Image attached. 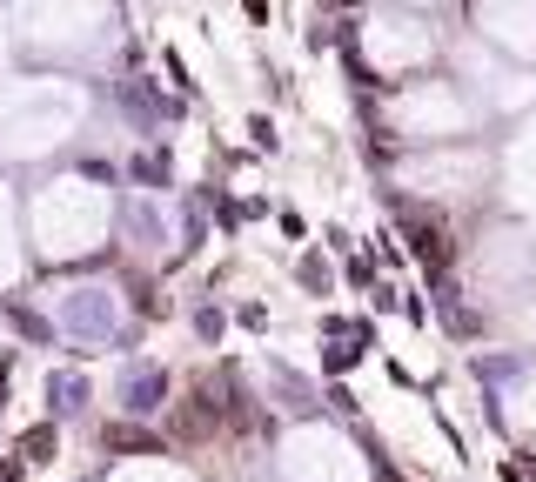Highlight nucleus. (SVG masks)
Instances as JSON below:
<instances>
[{
    "instance_id": "1",
    "label": "nucleus",
    "mask_w": 536,
    "mask_h": 482,
    "mask_svg": "<svg viewBox=\"0 0 536 482\" xmlns=\"http://www.w3.org/2000/svg\"><path fill=\"white\" fill-rule=\"evenodd\" d=\"M14 47L41 67H74V61H114L121 54V7L114 0H14L7 7Z\"/></svg>"
},
{
    "instance_id": "2",
    "label": "nucleus",
    "mask_w": 536,
    "mask_h": 482,
    "mask_svg": "<svg viewBox=\"0 0 536 482\" xmlns=\"http://www.w3.org/2000/svg\"><path fill=\"white\" fill-rule=\"evenodd\" d=\"M168 255H175V215H168V201L121 188V201H114V262L161 268Z\"/></svg>"
},
{
    "instance_id": "3",
    "label": "nucleus",
    "mask_w": 536,
    "mask_h": 482,
    "mask_svg": "<svg viewBox=\"0 0 536 482\" xmlns=\"http://www.w3.org/2000/svg\"><path fill=\"white\" fill-rule=\"evenodd\" d=\"M175 395H181V375L175 362H161V355L148 349H128L121 355V369H114V416H128V422H155L161 409H175Z\"/></svg>"
},
{
    "instance_id": "4",
    "label": "nucleus",
    "mask_w": 536,
    "mask_h": 482,
    "mask_svg": "<svg viewBox=\"0 0 536 482\" xmlns=\"http://www.w3.org/2000/svg\"><path fill=\"white\" fill-rule=\"evenodd\" d=\"M121 188L134 195H181V154L175 141H128L121 148Z\"/></svg>"
},
{
    "instance_id": "5",
    "label": "nucleus",
    "mask_w": 536,
    "mask_h": 482,
    "mask_svg": "<svg viewBox=\"0 0 536 482\" xmlns=\"http://www.w3.org/2000/svg\"><path fill=\"white\" fill-rule=\"evenodd\" d=\"M41 402H47V416L61 422V429L88 422V416H94V375L81 369V362H61V369H47V375H41Z\"/></svg>"
},
{
    "instance_id": "6",
    "label": "nucleus",
    "mask_w": 536,
    "mask_h": 482,
    "mask_svg": "<svg viewBox=\"0 0 536 482\" xmlns=\"http://www.w3.org/2000/svg\"><path fill=\"white\" fill-rule=\"evenodd\" d=\"M289 282L302 288L309 302H322V308H329L335 295H342V262H335V255L322 248V241H309V248H295V255H289Z\"/></svg>"
},
{
    "instance_id": "7",
    "label": "nucleus",
    "mask_w": 536,
    "mask_h": 482,
    "mask_svg": "<svg viewBox=\"0 0 536 482\" xmlns=\"http://www.w3.org/2000/svg\"><path fill=\"white\" fill-rule=\"evenodd\" d=\"M228 329H235V308H228V295L195 288V295H188V342H195V349H222Z\"/></svg>"
},
{
    "instance_id": "8",
    "label": "nucleus",
    "mask_w": 536,
    "mask_h": 482,
    "mask_svg": "<svg viewBox=\"0 0 536 482\" xmlns=\"http://www.w3.org/2000/svg\"><path fill=\"white\" fill-rule=\"evenodd\" d=\"M201 188H208V215H215V235L228 241V248H242V228H248V208H242V188L222 175H201Z\"/></svg>"
},
{
    "instance_id": "9",
    "label": "nucleus",
    "mask_w": 536,
    "mask_h": 482,
    "mask_svg": "<svg viewBox=\"0 0 536 482\" xmlns=\"http://www.w3.org/2000/svg\"><path fill=\"white\" fill-rule=\"evenodd\" d=\"M101 449H108V456H168L175 442H168V436H155L148 422H128V416H114L108 429H101Z\"/></svg>"
},
{
    "instance_id": "10",
    "label": "nucleus",
    "mask_w": 536,
    "mask_h": 482,
    "mask_svg": "<svg viewBox=\"0 0 536 482\" xmlns=\"http://www.w3.org/2000/svg\"><path fill=\"white\" fill-rule=\"evenodd\" d=\"M14 456H27V469H47V462H61V422L54 416H34L14 436Z\"/></svg>"
},
{
    "instance_id": "11",
    "label": "nucleus",
    "mask_w": 536,
    "mask_h": 482,
    "mask_svg": "<svg viewBox=\"0 0 536 482\" xmlns=\"http://www.w3.org/2000/svg\"><path fill=\"white\" fill-rule=\"evenodd\" d=\"M315 375H322V382H342V375H356L362 362H369V349H362L356 335H342V342H315Z\"/></svg>"
},
{
    "instance_id": "12",
    "label": "nucleus",
    "mask_w": 536,
    "mask_h": 482,
    "mask_svg": "<svg viewBox=\"0 0 536 482\" xmlns=\"http://www.w3.org/2000/svg\"><path fill=\"white\" fill-rule=\"evenodd\" d=\"M242 141L262 154V161H275V154H282V121H275V108H242Z\"/></svg>"
},
{
    "instance_id": "13",
    "label": "nucleus",
    "mask_w": 536,
    "mask_h": 482,
    "mask_svg": "<svg viewBox=\"0 0 536 482\" xmlns=\"http://www.w3.org/2000/svg\"><path fill=\"white\" fill-rule=\"evenodd\" d=\"M161 81H168V88H175L188 108H201V101H208V94H201V81H195V67L181 61V47H175V41H161Z\"/></svg>"
},
{
    "instance_id": "14",
    "label": "nucleus",
    "mask_w": 536,
    "mask_h": 482,
    "mask_svg": "<svg viewBox=\"0 0 536 482\" xmlns=\"http://www.w3.org/2000/svg\"><path fill=\"white\" fill-rule=\"evenodd\" d=\"M275 235L289 241V255H295V248H309V241H315V221L302 215L295 201H275Z\"/></svg>"
},
{
    "instance_id": "15",
    "label": "nucleus",
    "mask_w": 536,
    "mask_h": 482,
    "mask_svg": "<svg viewBox=\"0 0 536 482\" xmlns=\"http://www.w3.org/2000/svg\"><path fill=\"white\" fill-rule=\"evenodd\" d=\"M228 308H235V329H248V335H268V329H275V308H268L262 295H235Z\"/></svg>"
},
{
    "instance_id": "16",
    "label": "nucleus",
    "mask_w": 536,
    "mask_h": 482,
    "mask_svg": "<svg viewBox=\"0 0 536 482\" xmlns=\"http://www.w3.org/2000/svg\"><path fill=\"white\" fill-rule=\"evenodd\" d=\"M322 248H329L335 262H349L362 241H356V228H349V221H322Z\"/></svg>"
},
{
    "instance_id": "17",
    "label": "nucleus",
    "mask_w": 536,
    "mask_h": 482,
    "mask_svg": "<svg viewBox=\"0 0 536 482\" xmlns=\"http://www.w3.org/2000/svg\"><path fill=\"white\" fill-rule=\"evenodd\" d=\"M14 369H21V342H0V416L14 409Z\"/></svg>"
},
{
    "instance_id": "18",
    "label": "nucleus",
    "mask_w": 536,
    "mask_h": 482,
    "mask_svg": "<svg viewBox=\"0 0 536 482\" xmlns=\"http://www.w3.org/2000/svg\"><path fill=\"white\" fill-rule=\"evenodd\" d=\"M242 21H248V27H255V34H262V27H268V21H275V7H268V0H242Z\"/></svg>"
},
{
    "instance_id": "19",
    "label": "nucleus",
    "mask_w": 536,
    "mask_h": 482,
    "mask_svg": "<svg viewBox=\"0 0 536 482\" xmlns=\"http://www.w3.org/2000/svg\"><path fill=\"white\" fill-rule=\"evenodd\" d=\"M369 7H423L429 14V7H449V0H369Z\"/></svg>"
},
{
    "instance_id": "20",
    "label": "nucleus",
    "mask_w": 536,
    "mask_h": 482,
    "mask_svg": "<svg viewBox=\"0 0 536 482\" xmlns=\"http://www.w3.org/2000/svg\"><path fill=\"white\" fill-rule=\"evenodd\" d=\"M7 47H14V27H7V14H0V54H7Z\"/></svg>"
}]
</instances>
